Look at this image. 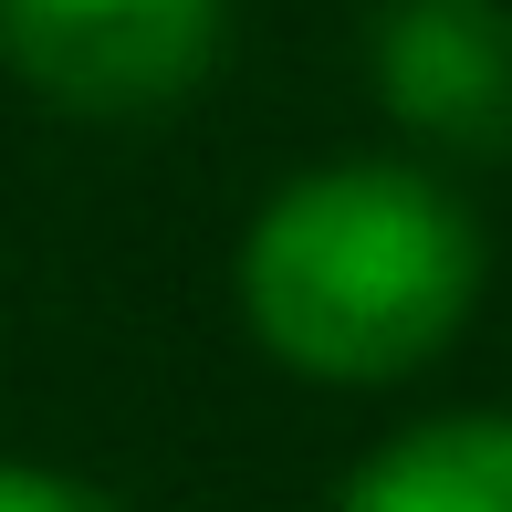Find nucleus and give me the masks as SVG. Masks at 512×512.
Listing matches in <instances>:
<instances>
[{"label": "nucleus", "mask_w": 512, "mask_h": 512, "mask_svg": "<svg viewBox=\"0 0 512 512\" xmlns=\"http://www.w3.org/2000/svg\"><path fill=\"white\" fill-rule=\"evenodd\" d=\"M481 304V220L408 157H324L241 230V324L324 387H398Z\"/></svg>", "instance_id": "obj_1"}, {"label": "nucleus", "mask_w": 512, "mask_h": 512, "mask_svg": "<svg viewBox=\"0 0 512 512\" xmlns=\"http://www.w3.org/2000/svg\"><path fill=\"white\" fill-rule=\"evenodd\" d=\"M230 0H0V53L63 115H168L220 63Z\"/></svg>", "instance_id": "obj_2"}, {"label": "nucleus", "mask_w": 512, "mask_h": 512, "mask_svg": "<svg viewBox=\"0 0 512 512\" xmlns=\"http://www.w3.org/2000/svg\"><path fill=\"white\" fill-rule=\"evenodd\" d=\"M366 63L377 105L429 157H512V0H387Z\"/></svg>", "instance_id": "obj_3"}, {"label": "nucleus", "mask_w": 512, "mask_h": 512, "mask_svg": "<svg viewBox=\"0 0 512 512\" xmlns=\"http://www.w3.org/2000/svg\"><path fill=\"white\" fill-rule=\"evenodd\" d=\"M335 512H512V408L418 418L345 471Z\"/></svg>", "instance_id": "obj_4"}, {"label": "nucleus", "mask_w": 512, "mask_h": 512, "mask_svg": "<svg viewBox=\"0 0 512 512\" xmlns=\"http://www.w3.org/2000/svg\"><path fill=\"white\" fill-rule=\"evenodd\" d=\"M0 512H126L115 492H95V481L74 471H32V460H0Z\"/></svg>", "instance_id": "obj_5"}]
</instances>
